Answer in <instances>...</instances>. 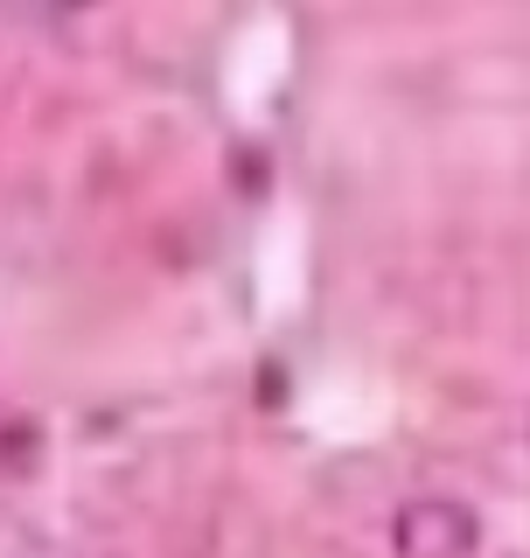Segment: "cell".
<instances>
[{"label": "cell", "instance_id": "cell-2", "mask_svg": "<svg viewBox=\"0 0 530 558\" xmlns=\"http://www.w3.org/2000/svg\"><path fill=\"white\" fill-rule=\"evenodd\" d=\"M35 447H43V433H35V426H22V418H14V426H0V468H28Z\"/></svg>", "mask_w": 530, "mask_h": 558}, {"label": "cell", "instance_id": "cell-1", "mask_svg": "<svg viewBox=\"0 0 530 558\" xmlns=\"http://www.w3.org/2000/svg\"><path fill=\"white\" fill-rule=\"evenodd\" d=\"M398 558H474L482 551V523L461 496H412L392 523Z\"/></svg>", "mask_w": 530, "mask_h": 558}]
</instances>
